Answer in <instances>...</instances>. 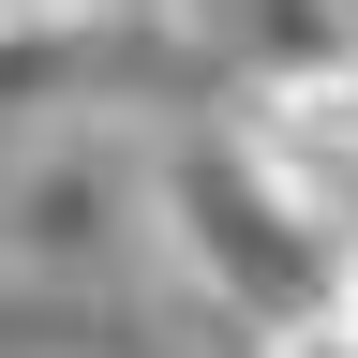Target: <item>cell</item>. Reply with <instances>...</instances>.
Here are the masks:
<instances>
[{"label": "cell", "mask_w": 358, "mask_h": 358, "mask_svg": "<svg viewBox=\"0 0 358 358\" xmlns=\"http://www.w3.org/2000/svg\"><path fill=\"white\" fill-rule=\"evenodd\" d=\"M150 254L179 268V299H209L239 343L329 313V284H343V254L254 179V150H239L224 105H179V120L150 134Z\"/></svg>", "instance_id": "6da1fadb"}, {"label": "cell", "mask_w": 358, "mask_h": 358, "mask_svg": "<svg viewBox=\"0 0 358 358\" xmlns=\"http://www.w3.org/2000/svg\"><path fill=\"white\" fill-rule=\"evenodd\" d=\"M150 254V134L134 120H30L0 150V268L120 284Z\"/></svg>", "instance_id": "7a4b0ae2"}, {"label": "cell", "mask_w": 358, "mask_h": 358, "mask_svg": "<svg viewBox=\"0 0 358 358\" xmlns=\"http://www.w3.org/2000/svg\"><path fill=\"white\" fill-rule=\"evenodd\" d=\"M224 120H239V150H254L268 194L329 254H358V60L343 75H284V90H224Z\"/></svg>", "instance_id": "3957f363"}, {"label": "cell", "mask_w": 358, "mask_h": 358, "mask_svg": "<svg viewBox=\"0 0 358 358\" xmlns=\"http://www.w3.org/2000/svg\"><path fill=\"white\" fill-rule=\"evenodd\" d=\"M164 30L194 45L209 90H284V75H343L358 60V0H179Z\"/></svg>", "instance_id": "277c9868"}, {"label": "cell", "mask_w": 358, "mask_h": 358, "mask_svg": "<svg viewBox=\"0 0 358 358\" xmlns=\"http://www.w3.org/2000/svg\"><path fill=\"white\" fill-rule=\"evenodd\" d=\"M0 358H164V329L134 313V284H30V268H0Z\"/></svg>", "instance_id": "5b68a950"}, {"label": "cell", "mask_w": 358, "mask_h": 358, "mask_svg": "<svg viewBox=\"0 0 358 358\" xmlns=\"http://www.w3.org/2000/svg\"><path fill=\"white\" fill-rule=\"evenodd\" d=\"M90 15H179V0H90Z\"/></svg>", "instance_id": "8992f818"}, {"label": "cell", "mask_w": 358, "mask_h": 358, "mask_svg": "<svg viewBox=\"0 0 358 358\" xmlns=\"http://www.w3.org/2000/svg\"><path fill=\"white\" fill-rule=\"evenodd\" d=\"M30 15H60V0H0V30H30Z\"/></svg>", "instance_id": "52a82bcc"}]
</instances>
